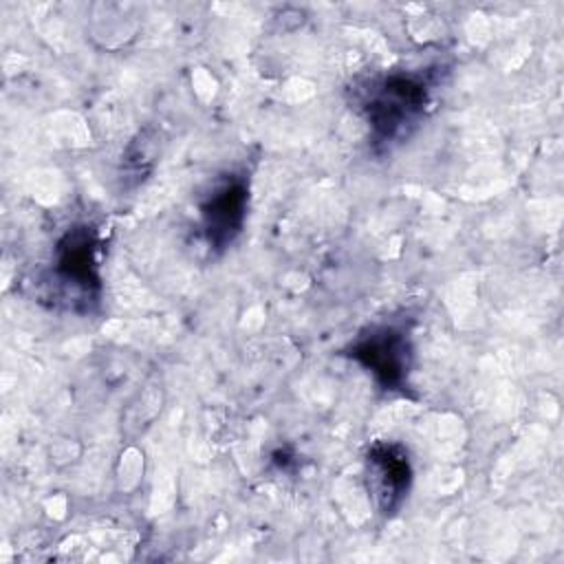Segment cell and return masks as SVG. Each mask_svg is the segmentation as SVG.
<instances>
[{
  "label": "cell",
  "mask_w": 564,
  "mask_h": 564,
  "mask_svg": "<svg viewBox=\"0 0 564 564\" xmlns=\"http://www.w3.org/2000/svg\"><path fill=\"white\" fill-rule=\"evenodd\" d=\"M425 86L412 77L392 75L379 84L368 101V121L383 137H394L403 126L412 123L425 106Z\"/></svg>",
  "instance_id": "cell-1"
},
{
  "label": "cell",
  "mask_w": 564,
  "mask_h": 564,
  "mask_svg": "<svg viewBox=\"0 0 564 564\" xmlns=\"http://www.w3.org/2000/svg\"><path fill=\"white\" fill-rule=\"evenodd\" d=\"M368 487L383 513L394 511L412 480V469L405 452L399 445L377 443L370 447L366 458Z\"/></svg>",
  "instance_id": "cell-2"
},
{
  "label": "cell",
  "mask_w": 564,
  "mask_h": 564,
  "mask_svg": "<svg viewBox=\"0 0 564 564\" xmlns=\"http://www.w3.org/2000/svg\"><path fill=\"white\" fill-rule=\"evenodd\" d=\"M352 357L386 388H397L408 375V341L392 328H381L359 339L352 348Z\"/></svg>",
  "instance_id": "cell-3"
},
{
  "label": "cell",
  "mask_w": 564,
  "mask_h": 564,
  "mask_svg": "<svg viewBox=\"0 0 564 564\" xmlns=\"http://www.w3.org/2000/svg\"><path fill=\"white\" fill-rule=\"evenodd\" d=\"M247 189L242 181H227L212 192L203 205V225L214 247H225L242 227Z\"/></svg>",
  "instance_id": "cell-4"
},
{
  "label": "cell",
  "mask_w": 564,
  "mask_h": 564,
  "mask_svg": "<svg viewBox=\"0 0 564 564\" xmlns=\"http://www.w3.org/2000/svg\"><path fill=\"white\" fill-rule=\"evenodd\" d=\"M55 271L66 284L77 289L90 291L93 286H99L95 242L86 229H75L62 240Z\"/></svg>",
  "instance_id": "cell-5"
}]
</instances>
